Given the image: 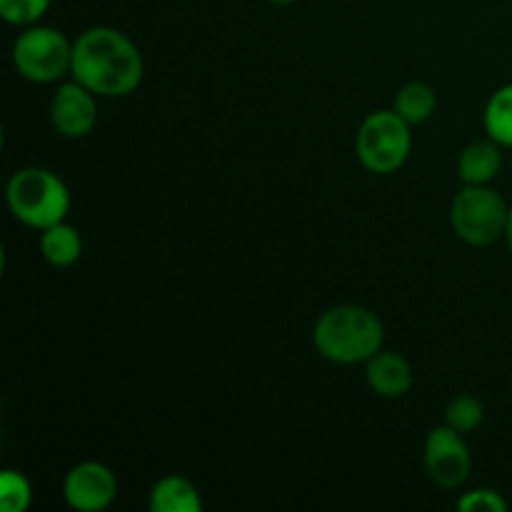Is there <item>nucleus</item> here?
Returning a JSON list of instances; mask_svg holds the SVG:
<instances>
[{
  "mask_svg": "<svg viewBox=\"0 0 512 512\" xmlns=\"http://www.w3.org/2000/svg\"><path fill=\"white\" fill-rule=\"evenodd\" d=\"M13 65L30 83H55L70 73L73 43L48 25H28L13 43Z\"/></svg>",
  "mask_w": 512,
  "mask_h": 512,
  "instance_id": "nucleus-6",
  "label": "nucleus"
},
{
  "mask_svg": "<svg viewBox=\"0 0 512 512\" xmlns=\"http://www.w3.org/2000/svg\"><path fill=\"white\" fill-rule=\"evenodd\" d=\"M50 123L63 138H85L98 123V103L78 80L60 85L50 100Z\"/></svg>",
  "mask_w": 512,
  "mask_h": 512,
  "instance_id": "nucleus-9",
  "label": "nucleus"
},
{
  "mask_svg": "<svg viewBox=\"0 0 512 512\" xmlns=\"http://www.w3.org/2000/svg\"><path fill=\"white\" fill-rule=\"evenodd\" d=\"M70 75L100 98H123L143 83L145 63L128 35L98 25L80 33L73 43Z\"/></svg>",
  "mask_w": 512,
  "mask_h": 512,
  "instance_id": "nucleus-1",
  "label": "nucleus"
},
{
  "mask_svg": "<svg viewBox=\"0 0 512 512\" xmlns=\"http://www.w3.org/2000/svg\"><path fill=\"white\" fill-rule=\"evenodd\" d=\"M505 240H508V248L512 253V208H510V215H508V228H505Z\"/></svg>",
  "mask_w": 512,
  "mask_h": 512,
  "instance_id": "nucleus-20",
  "label": "nucleus"
},
{
  "mask_svg": "<svg viewBox=\"0 0 512 512\" xmlns=\"http://www.w3.org/2000/svg\"><path fill=\"white\" fill-rule=\"evenodd\" d=\"M413 150V133L408 120L395 110H375L360 123L355 153L363 168L375 175H390L403 168Z\"/></svg>",
  "mask_w": 512,
  "mask_h": 512,
  "instance_id": "nucleus-4",
  "label": "nucleus"
},
{
  "mask_svg": "<svg viewBox=\"0 0 512 512\" xmlns=\"http://www.w3.org/2000/svg\"><path fill=\"white\" fill-rule=\"evenodd\" d=\"M510 208L498 190L488 185H465L450 205V225L455 235L475 248L505 238Z\"/></svg>",
  "mask_w": 512,
  "mask_h": 512,
  "instance_id": "nucleus-5",
  "label": "nucleus"
},
{
  "mask_svg": "<svg viewBox=\"0 0 512 512\" xmlns=\"http://www.w3.org/2000/svg\"><path fill=\"white\" fill-rule=\"evenodd\" d=\"M368 385L380 398H403L413 388V368L408 360L398 353H375L368 360Z\"/></svg>",
  "mask_w": 512,
  "mask_h": 512,
  "instance_id": "nucleus-10",
  "label": "nucleus"
},
{
  "mask_svg": "<svg viewBox=\"0 0 512 512\" xmlns=\"http://www.w3.org/2000/svg\"><path fill=\"white\" fill-rule=\"evenodd\" d=\"M50 8V0H0V18L10 25H35Z\"/></svg>",
  "mask_w": 512,
  "mask_h": 512,
  "instance_id": "nucleus-18",
  "label": "nucleus"
},
{
  "mask_svg": "<svg viewBox=\"0 0 512 512\" xmlns=\"http://www.w3.org/2000/svg\"><path fill=\"white\" fill-rule=\"evenodd\" d=\"M423 460L428 478L445 490L460 488L473 468V458H470L463 433L453 430L450 425L430 430L425 438Z\"/></svg>",
  "mask_w": 512,
  "mask_h": 512,
  "instance_id": "nucleus-7",
  "label": "nucleus"
},
{
  "mask_svg": "<svg viewBox=\"0 0 512 512\" xmlns=\"http://www.w3.org/2000/svg\"><path fill=\"white\" fill-rule=\"evenodd\" d=\"M383 340V320L360 305H335L320 315L313 328L315 350L335 365L368 363L383 350Z\"/></svg>",
  "mask_w": 512,
  "mask_h": 512,
  "instance_id": "nucleus-2",
  "label": "nucleus"
},
{
  "mask_svg": "<svg viewBox=\"0 0 512 512\" xmlns=\"http://www.w3.org/2000/svg\"><path fill=\"white\" fill-rule=\"evenodd\" d=\"M445 420H448L450 428L458 430V433H473V430H478L480 425H483L485 408L478 398H473V395H458V398L448 405V410H445Z\"/></svg>",
  "mask_w": 512,
  "mask_h": 512,
  "instance_id": "nucleus-17",
  "label": "nucleus"
},
{
  "mask_svg": "<svg viewBox=\"0 0 512 512\" xmlns=\"http://www.w3.org/2000/svg\"><path fill=\"white\" fill-rule=\"evenodd\" d=\"M503 168V155L495 140H475L460 153L458 178L465 185H488Z\"/></svg>",
  "mask_w": 512,
  "mask_h": 512,
  "instance_id": "nucleus-11",
  "label": "nucleus"
},
{
  "mask_svg": "<svg viewBox=\"0 0 512 512\" xmlns=\"http://www.w3.org/2000/svg\"><path fill=\"white\" fill-rule=\"evenodd\" d=\"M40 253H43V258L53 268H70V265L80 260L83 240H80L78 230L63 220V223H55L50 228L40 230Z\"/></svg>",
  "mask_w": 512,
  "mask_h": 512,
  "instance_id": "nucleus-13",
  "label": "nucleus"
},
{
  "mask_svg": "<svg viewBox=\"0 0 512 512\" xmlns=\"http://www.w3.org/2000/svg\"><path fill=\"white\" fill-rule=\"evenodd\" d=\"M483 123L490 140H495L500 148H512V83L490 95Z\"/></svg>",
  "mask_w": 512,
  "mask_h": 512,
  "instance_id": "nucleus-14",
  "label": "nucleus"
},
{
  "mask_svg": "<svg viewBox=\"0 0 512 512\" xmlns=\"http://www.w3.org/2000/svg\"><path fill=\"white\" fill-rule=\"evenodd\" d=\"M435 108H438V98H435V90L425 83H408L405 88H400V93L395 95V113L403 120H408L410 125L425 123V120L433 118Z\"/></svg>",
  "mask_w": 512,
  "mask_h": 512,
  "instance_id": "nucleus-15",
  "label": "nucleus"
},
{
  "mask_svg": "<svg viewBox=\"0 0 512 512\" xmlns=\"http://www.w3.org/2000/svg\"><path fill=\"white\" fill-rule=\"evenodd\" d=\"M33 503V488L28 478L18 470H3L0 473V510L3 512H25Z\"/></svg>",
  "mask_w": 512,
  "mask_h": 512,
  "instance_id": "nucleus-16",
  "label": "nucleus"
},
{
  "mask_svg": "<svg viewBox=\"0 0 512 512\" xmlns=\"http://www.w3.org/2000/svg\"><path fill=\"white\" fill-rule=\"evenodd\" d=\"M270 3H275V5H290V3H295V0H270Z\"/></svg>",
  "mask_w": 512,
  "mask_h": 512,
  "instance_id": "nucleus-21",
  "label": "nucleus"
},
{
  "mask_svg": "<svg viewBox=\"0 0 512 512\" xmlns=\"http://www.w3.org/2000/svg\"><path fill=\"white\" fill-rule=\"evenodd\" d=\"M510 508L508 500L498 490H470L458 500V510L463 512H505Z\"/></svg>",
  "mask_w": 512,
  "mask_h": 512,
  "instance_id": "nucleus-19",
  "label": "nucleus"
},
{
  "mask_svg": "<svg viewBox=\"0 0 512 512\" xmlns=\"http://www.w3.org/2000/svg\"><path fill=\"white\" fill-rule=\"evenodd\" d=\"M148 508L150 512H200L203 500L190 480L168 475L153 485L148 495Z\"/></svg>",
  "mask_w": 512,
  "mask_h": 512,
  "instance_id": "nucleus-12",
  "label": "nucleus"
},
{
  "mask_svg": "<svg viewBox=\"0 0 512 512\" xmlns=\"http://www.w3.org/2000/svg\"><path fill=\"white\" fill-rule=\"evenodd\" d=\"M5 198L10 213L35 230L63 223L70 210L68 185L45 168H23L13 173L5 188Z\"/></svg>",
  "mask_w": 512,
  "mask_h": 512,
  "instance_id": "nucleus-3",
  "label": "nucleus"
},
{
  "mask_svg": "<svg viewBox=\"0 0 512 512\" xmlns=\"http://www.w3.org/2000/svg\"><path fill=\"white\" fill-rule=\"evenodd\" d=\"M118 495V478L103 463H78L63 480L65 503L78 512H100L110 508Z\"/></svg>",
  "mask_w": 512,
  "mask_h": 512,
  "instance_id": "nucleus-8",
  "label": "nucleus"
}]
</instances>
